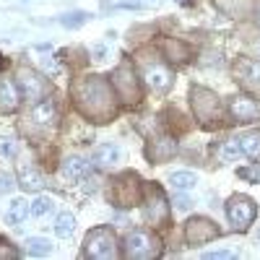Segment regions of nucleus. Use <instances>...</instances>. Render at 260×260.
Wrapping results in <instances>:
<instances>
[{
  "label": "nucleus",
  "mask_w": 260,
  "mask_h": 260,
  "mask_svg": "<svg viewBox=\"0 0 260 260\" xmlns=\"http://www.w3.org/2000/svg\"><path fill=\"white\" fill-rule=\"evenodd\" d=\"M83 252L86 257H94V260H110L117 255V242H115V234L107 229V226H96L86 234L83 240Z\"/></svg>",
  "instance_id": "f257e3e1"
},
{
  "label": "nucleus",
  "mask_w": 260,
  "mask_h": 260,
  "mask_svg": "<svg viewBox=\"0 0 260 260\" xmlns=\"http://www.w3.org/2000/svg\"><path fill=\"white\" fill-rule=\"evenodd\" d=\"M125 255L127 257H136V260H148V257H159L161 255V242L156 234L136 229L127 234L125 240Z\"/></svg>",
  "instance_id": "f03ea898"
},
{
  "label": "nucleus",
  "mask_w": 260,
  "mask_h": 260,
  "mask_svg": "<svg viewBox=\"0 0 260 260\" xmlns=\"http://www.w3.org/2000/svg\"><path fill=\"white\" fill-rule=\"evenodd\" d=\"M255 213H257V206L252 203V198H247L242 192L232 195L226 201V219L237 232H247L250 224L255 221Z\"/></svg>",
  "instance_id": "7ed1b4c3"
},
{
  "label": "nucleus",
  "mask_w": 260,
  "mask_h": 260,
  "mask_svg": "<svg viewBox=\"0 0 260 260\" xmlns=\"http://www.w3.org/2000/svg\"><path fill=\"white\" fill-rule=\"evenodd\" d=\"M78 99L83 104H89V112H96L99 107L102 110H110V86H107L104 81H99L96 76L81 81L78 86ZM112 112V110H110Z\"/></svg>",
  "instance_id": "20e7f679"
},
{
  "label": "nucleus",
  "mask_w": 260,
  "mask_h": 260,
  "mask_svg": "<svg viewBox=\"0 0 260 260\" xmlns=\"http://www.w3.org/2000/svg\"><path fill=\"white\" fill-rule=\"evenodd\" d=\"M146 219L156 226H164L169 219V203L159 185H146Z\"/></svg>",
  "instance_id": "39448f33"
},
{
  "label": "nucleus",
  "mask_w": 260,
  "mask_h": 260,
  "mask_svg": "<svg viewBox=\"0 0 260 260\" xmlns=\"http://www.w3.org/2000/svg\"><path fill=\"white\" fill-rule=\"evenodd\" d=\"M187 242L192 247H201V245H208L211 240H216L219 237V229H216V224L211 219H206V216H195V219L187 221Z\"/></svg>",
  "instance_id": "423d86ee"
},
{
  "label": "nucleus",
  "mask_w": 260,
  "mask_h": 260,
  "mask_svg": "<svg viewBox=\"0 0 260 260\" xmlns=\"http://www.w3.org/2000/svg\"><path fill=\"white\" fill-rule=\"evenodd\" d=\"M143 78H146V86H148V89H151V91H159V94L169 91V89H172V81H175L172 71L167 68V65H161V62H151V65H146Z\"/></svg>",
  "instance_id": "0eeeda50"
},
{
  "label": "nucleus",
  "mask_w": 260,
  "mask_h": 260,
  "mask_svg": "<svg viewBox=\"0 0 260 260\" xmlns=\"http://www.w3.org/2000/svg\"><path fill=\"white\" fill-rule=\"evenodd\" d=\"M18 89H21V94H24L26 99H42L45 91H47V83H45V78H42L39 73H34L29 68H21L18 71Z\"/></svg>",
  "instance_id": "6e6552de"
},
{
  "label": "nucleus",
  "mask_w": 260,
  "mask_h": 260,
  "mask_svg": "<svg viewBox=\"0 0 260 260\" xmlns=\"http://www.w3.org/2000/svg\"><path fill=\"white\" fill-rule=\"evenodd\" d=\"M229 112L237 122H255V120H260V102H255L250 96H234L229 104Z\"/></svg>",
  "instance_id": "1a4fd4ad"
},
{
  "label": "nucleus",
  "mask_w": 260,
  "mask_h": 260,
  "mask_svg": "<svg viewBox=\"0 0 260 260\" xmlns=\"http://www.w3.org/2000/svg\"><path fill=\"white\" fill-rule=\"evenodd\" d=\"M18 185L26 192H37V190H42V185H45V177H42V172H37L34 167L21 164L18 167Z\"/></svg>",
  "instance_id": "9d476101"
},
{
  "label": "nucleus",
  "mask_w": 260,
  "mask_h": 260,
  "mask_svg": "<svg viewBox=\"0 0 260 260\" xmlns=\"http://www.w3.org/2000/svg\"><path fill=\"white\" fill-rule=\"evenodd\" d=\"M117 159H120V148H117L115 143H102V146L94 148V154H91V161H94V167H99V169L112 167Z\"/></svg>",
  "instance_id": "9b49d317"
},
{
  "label": "nucleus",
  "mask_w": 260,
  "mask_h": 260,
  "mask_svg": "<svg viewBox=\"0 0 260 260\" xmlns=\"http://www.w3.org/2000/svg\"><path fill=\"white\" fill-rule=\"evenodd\" d=\"M18 96H16V86L6 78H0V112H16Z\"/></svg>",
  "instance_id": "f8f14e48"
},
{
  "label": "nucleus",
  "mask_w": 260,
  "mask_h": 260,
  "mask_svg": "<svg viewBox=\"0 0 260 260\" xmlns=\"http://www.w3.org/2000/svg\"><path fill=\"white\" fill-rule=\"evenodd\" d=\"M31 120L37 125H50L55 120V104H52V99H39L34 104V110H31Z\"/></svg>",
  "instance_id": "ddd939ff"
},
{
  "label": "nucleus",
  "mask_w": 260,
  "mask_h": 260,
  "mask_svg": "<svg viewBox=\"0 0 260 260\" xmlns=\"http://www.w3.org/2000/svg\"><path fill=\"white\" fill-rule=\"evenodd\" d=\"M62 175H65V180H68V182H78L86 175V159L68 156V159H65V164H62Z\"/></svg>",
  "instance_id": "4468645a"
},
{
  "label": "nucleus",
  "mask_w": 260,
  "mask_h": 260,
  "mask_svg": "<svg viewBox=\"0 0 260 260\" xmlns=\"http://www.w3.org/2000/svg\"><path fill=\"white\" fill-rule=\"evenodd\" d=\"M26 213H31V206L24 201V198H16L13 203H11V208H8V213H6V221L8 224H21V221H24L26 219Z\"/></svg>",
  "instance_id": "2eb2a0df"
},
{
  "label": "nucleus",
  "mask_w": 260,
  "mask_h": 260,
  "mask_svg": "<svg viewBox=\"0 0 260 260\" xmlns=\"http://www.w3.org/2000/svg\"><path fill=\"white\" fill-rule=\"evenodd\" d=\"M169 182H172L175 190L185 192V190H192L195 185H198V175H195V172H175V175L169 177Z\"/></svg>",
  "instance_id": "dca6fc26"
},
{
  "label": "nucleus",
  "mask_w": 260,
  "mask_h": 260,
  "mask_svg": "<svg viewBox=\"0 0 260 260\" xmlns=\"http://www.w3.org/2000/svg\"><path fill=\"white\" fill-rule=\"evenodd\" d=\"M240 146H242V154L245 156H250L252 161H260V133H247L240 141Z\"/></svg>",
  "instance_id": "f3484780"
},
{
  "label": "nucleus",
  "mask_w": 260,
  "mask_h": 260,
  "mask_svg": "<svg viewBox=\"0 0 260 260\" xmlns=\"http://www.w3.org/2000/svg\"><path fill=\"white\" fill-rule=\"evenodd\" d=\"M52 211H55V198H50V195H39V198L31 203L34 219H45V216H50Z\"/></svg>",
  "instance_id": "a211bd4d"
},
{
  "label": "nucleus",
  "mask_w": 260,
  "mask_h": 260,
  "mask_svg": "<svg viewBox=\"0 0 260 260\" xmlns=\"http://www.w3.org/2000/svg\"><path fill=\"white\" fill-rule=\"evenodd\" d=\"M26 252L29 255H37V257L50 255L52 252V242L45 240V237H29V240H26Z\"/></svg>",
  "instance_id": "6ab92c4d"
},
{
  "label": "nucleus",
  "mask_w": 260,
  "mask_h": 260,
  "mask_svg": "<svg viewBox=\"0 0 260 260\" xmlns=\"http://www.w3.org/2000/svg\"><path fill=\"white\" fill-rule=\"evenodd\" d=\"M73 229H76L73 213H60V216H57V221H55V234L65 240V237H71V234H73Z\"/></svg>",
  "instance_id": "aec40b11"
},
{
  "label": "nucleus",
  "mask_w": 260,
  "mask_h": 260,
  "mask_svg": "<svg viewBox=\"0 0 260 260\" xmlns=\"http://www.w3.org/2000/svg\"><path fill=\"white\" fill-rule=\"evenodd\" d=\"M240 73L247 83H260V62H252V60H242L240 62Z\"/></svg>",
  "instance_id": "412c9836"
},
{
  "label": "nucleus",
  "mask_w": 260,
  "mask_h": 260,
  "mask_svg": "<svg viewBox=\"0 0 260 260\" xmlns=\"http://www.w3.org/2000/svg\"><path fill=\"white\" fill-rule=\"evenodd\" d=\"M242 154V146H240V141H226L224 143V148H221V159L224 161H237V156Z\"/></svg>",
  "instance_id": "4be33fe9"
},
{
  "label": "nucleus",
  "mask_w": 260,
  "mask_h": 260,
  "mask_svg": "<svg viewBox=\"0 0 260 260\" xmlns=\"http://www.w3.org/2000/svg\"><path fill=\"white\" fill-rule=\"evenodd\" d=\"M86 21V13L83 11H73V13H65L62 18H60V24L62 26H68V29H76V26H81Z\"/></svg>",
  "instance_id": "5701e85b"
},
{
  "label": "nucleus",
  "mask_w": 260,
  "mask_h": 260,
  "mask_svg": "<svg viewBox=\"0 0 260 260\" xmlns=\"http://www.w3.org/2000/svg\"><path fill=\"white\" fill-rule=\"evenodd\" d=\"M0 257H8V260H16L18 257V252L11 247V242H6V240H0Z\"/></svg>",
  "instance_id": "b1692460"
},
{
  "label": "nucleus",
  "mask_w": 260,
  "mask_h": 260,
  "mask_svg": "<svg viewBox=\"0 0 260 260\" xmlns=\"http://www.w3.org/2000/svg\"><path fill=\"white\" fill-rule=\"evenodd\" d=\"M112 8H117V11H138V8H143V3H138V0H122V3H115Z\"/></svg>",
  "instance_id": "393cba45"
},
{
  "label": "nucleus",
  "mask_w": 260,
  "mask_h": 260,
  "mask_svg": "<svg viewBox=\"0 0 260 260\" xmlns=\"http://www.w3.org/2000/svg\"><path fill=\"white\" fill-rule=\"evenodd\" d=\"M203 257L206 260H219V257H237V252H232V250H211V252H203Z\"/></svg>",
  "instance_id": "a878e982"
},
{
  "label": "nucleus",
  "mask_w": 260,
  "mask_h": 260,
  "mask_svg": "<svg viewBox=\"0 0 260 260\" xmlns=\"http://www.w3.org/2000/svg\"><path fill=\"white\" fill-rule=\"evenodd\" d=\"M11 190H13V177L0 172V195H3V192H11Z\"/></svg>",
  "instance_id": "bb28decb"
},
{
  "label": "nucleus",
  "mask_w": 260,
  "mask_h": 260,
  "mask_svg": "<svg viewBox=\"0 0 260 260\" xmlns=\"http://www.w3.org/2000/svg\"><path fill=\"white\" fill-rule=\"evenodd\" d=\"M237 175L245 177V180H252V182H260V169H240Z\"/></svg>",
  "instance_id": "cd10ccee"
},
{
  "label": "nucleus",
  "mask_w": 260,
  "mask_h": 260,
  "mask_svg": "<svg viewBox=\"0 0 260 260\" xmlns=\"http://www.w3.org/2000/svg\"><path fill=\"white\" fill-rule=\"evenodd\" d=\"M0 154H6V156L13 154V141H11V138H6L3 143H0Z\"/></svg>",
  "instance_id": "c85d7f7f"
},
{
  "label": "nucleus",
  "mask_w": 260,
  "mask_h": 260,
  "mask_svg": "<svg viewBox=\"0 0 260 260\" xmlns=\"http://www.w3.org/2000/svg\"><path fill=\"white\" fill-rule=\"evenodd\" d=\"M175 203H177V208H180V211H185V208H190V201H187V198H177Z\"/></svg>",
  "instance_id": "c756f323"
},
{
  "label": "nucleus",
  "mask_w": 260,
  "mask_h": 260,
  "mask_svg": "<svg viewBox=\"0 0 260 260\" xmlns=\"http://www.w3.org/2000/svg\"><path fill=\"white\" fill-rule=\"evenodd\" d=\"M138 3H143V6H156L159 0H138Z\"/></svg>",
  "instance_id": "7c9ffc66"
},
{
  "label": "nucleus",
  "mask_w": 260,
  "mask_h": 260,
  "mask_svg": "<svg viewBox=\"0 0 260 260\" xmlns=\"http://www.w3.org/2000/svg\"><path fill=\"white\" fill-rule=\"evenodd\" d=\"M255 21H257V24H260V6H257V11H255Z\"/></svg>",
  "instance_id": "2f4dec72"
},
{
  "label": "nucleus",
  "mask_w": 260,
  "mask_h": 260,
  "mask_svg": "<svg viewBox=\"0 0 260 260\" xmlns=\"http://www.w3.org/2000/svg\"><path fill=\"white\" fill-rule=\"evenodd\" d=\"M257 240H260V229H257Z\"/></svg>",
  "instance_id": "473e14b6"
},
{
  "label": "nucleus",
  "mask_w": 260,
  "mask_h": 260,
  "mask_svg": "<svg viewBox=\"0 0 260 260\" xmlns=\"http://www.w3.org/2000/svg\"><path fill=\"white\" fill-rule=\"evenodd\" d=\"M180 3H185V0H180Z\"/></svg>",
  "instance_id": "72a5a7b5"
}]
</instances>
